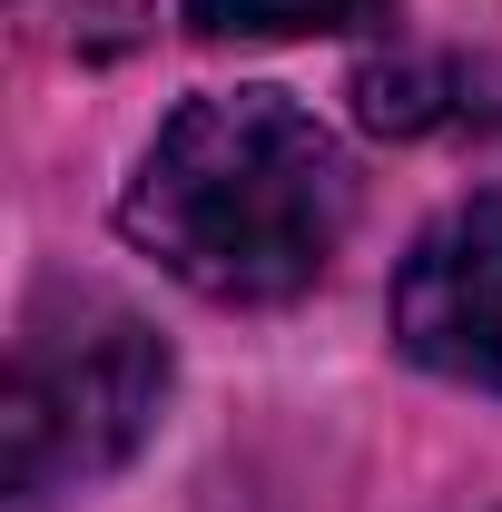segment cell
Masks as SVG:
<instances>
[{"label": "cell", "instance_id": "obj_4", "mask_svg": "<svg viewBox=\"0 0 502 512\" xmlns=\"http://www.w3.org/2000/svg\"><path fill=\"white\" fill-rule=\"evenodd\" d=\"M355 119L375 138H424L434 119H453V69L443 60H365L355 69Z\"/></svg>", "mask_w": 502, "mask_h": 512}, {"label": "cell", "instance_id": "obj_6", "mask_svg": "<svg viewBox=\"0 0 502 512\" xmlns=\"http://www.w3.org/2000/svg\"><path fill=\"white\" fill-rule=\"evenodd\" d=\"M30 10L60 30V50H79V60H119L148 30V0H30Z\"/></svg>", "mask_w": 502, "mask_h": 512}, {"label": "cell", "instance_id": "obj_2", "mask_svg": "<svg viewBox=\"0 0 502 512\" xmlns=\"http://www.w3.org/2000/svg\"><path fill=\"white\" fill-rule=\"evenodd\" d=\"M168 394V345L148 325L79 296V306H40L10 345V394H0V444H10V503L40 512L60 483H89L148 444Z\"/></svg>", "mask_w": 502, "mask_h": 512}, {"label": "cell", "instance_id": "obj_5", "mask_svg": "<svg viewBox=\"0 0 502 512\" xmlns=\"http://www.w3.org/2000/svg\"><path fill=\"white\" fill-rule=\"evenodd\" d=\"M375 0H188L197 40H296V30H355Z\"/></svg>", "mask_w": 502, "mask_h": 512}, {"label": "cell", "instance_id": "obj_3", "mask_svg": "<svg viewBox=\"0 0 502 512\" xmlns=\"http://www.w3.org/2000/svg\"><path fill=\"white\" fill-rule=\"evenodd\" d=\"M394 335L414 365L502 394V197L434 217L394 276Z\"/></svg>", "mask_w": 502, "mask_h": 512}, {"label": "cell", "instance_id": "obj_1", "mask_svg": "<svg viewBox=\"0 0 502 512\" xmlns=\"http://www.w3.org/2000/svg\"><path fill=\"white\" fill-rule=\"evenodd\" d=\"M128 237L217 306L306 296L345 247L355 168L286 89H207L128 178Z\"/></svg>", "mask_w": 502, "mask_h": 512}]
</instances>
